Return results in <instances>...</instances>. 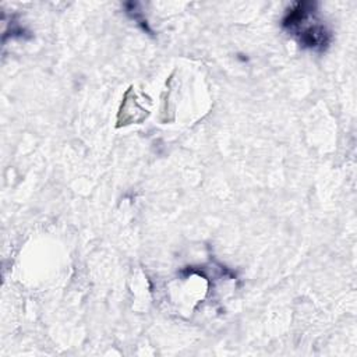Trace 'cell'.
Here are the masks:
<instances>
[{
	"label": "cell",
	"instance_id": "1",
	"mask_svg": "<svg viewBox=\"0 0 357 357\" xmlns=\"http://www.w3.org/2000/svg\"><path fill=\"white\" fill-rule=\"evenodd\" d=\"M317 3L314 1H297L286 13L282 25L294 35L301 46L311 50L322 52L331 43V32L324 24H319L315 18Z\"/></svg>",
	"mask_w": 357,
	"mask_h": 357
}]
</instances>
